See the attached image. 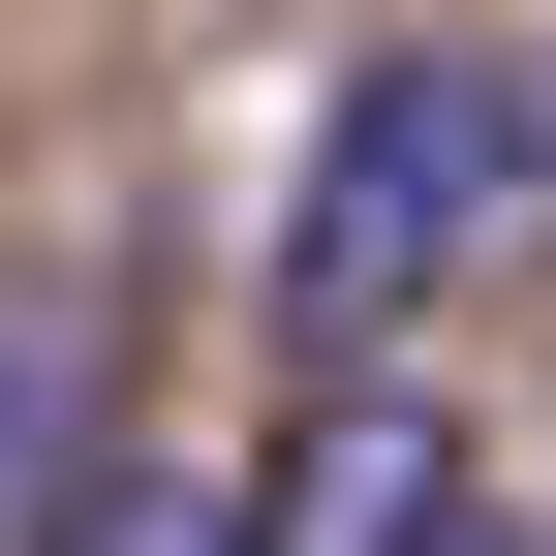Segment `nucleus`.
Returning <instances> with one entry per match:
<instances>
[{"mask_svg":"<svg viewBox=\"0 0 556 556\" xmlns=\"http://www.w3.org/2000/svg\"><path fill=\"white\" fill-rule=\"evenodd\" d=\"M62 556H248V495H217V464H93V495H62Z\"/></svg>","mask_w":556,"mask_h":556,"instance_id":"3","label":"nucleus"},{"mask_svg":"<svg viewBox=\"0 0 556 556\" xmlns=\"http://www.w3.org/2000/svg\"><path fill=\"white\" fill-rule=\"evenodd\" d=\"M433 495H464L433 402H402V371H309V464L248 495V556H433Z\"/></svg>","mask_w":556,"mask_h":556,"instance_id":"2","label":"nucleus"},{"mask_svg":"<svg viewBox=\"0 0 556 556\" xmlns=\"http://www.w3.org/2000/svg\"><path fill=\"white\" fill-rule=\"evenodd\" d=\"M526 186H556V93L464 62V31H402L371 93L309 124V186H278V371H402V309H433Z\"/></svg>","mask_w":556,"mask_h":556,"instance_id":"1","label":"nucleus"},{"mask_svg":"<svg viewBox=\"0 0 556 556\" xmlns=\"http://www.w3.org/2000/svg\"><path fill=\"white\" fill-rule=\"evenodd\" d=\"M433 556H556V526H526V495H433Z\"/></svg>","mask_w":556,"mask_h":556,"instance_id":"4","label":"nucleus"}]
</instances>
